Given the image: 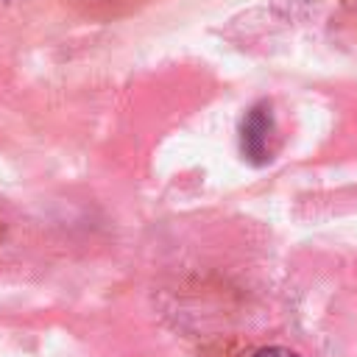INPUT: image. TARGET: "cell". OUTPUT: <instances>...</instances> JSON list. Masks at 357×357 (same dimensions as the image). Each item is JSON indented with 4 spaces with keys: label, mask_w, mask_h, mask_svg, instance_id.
Instances as JSON below:
<instances>
[{
    "label": "cell",
    "mask_w": 357,
    "mask_h": 357,
    "mask_svg": "<svg viewBox=\"0 0 357 357\" xmlns=\"http://www.w3.org/2000/svg\"><path fill=\"white\" fill-rule=\"evenodd\" d=\"M240 139H243V153L254 165H262V162L271 159V153H273V148H271V139H273V114H271V106L268 103H257L245 114Z\"/></svg>",
    "instance_id": "6da1fadb"
},
{
    "label": "cell",
    "mask_w": 357,
    "mask_h": 357,
    "mask_svg": "<svg viewBox=\"0 0 357 357\" xmlns=\"http://www.w3.org/2000/svg\"><path fill=\"white\" fill-rule=\"evenodd\" d=\"M254 357H298V354L290 349H282V346H268V349H259Z\"/></svg>",
    "instance_id": "7a4b0ae2"
}]
</instances>
